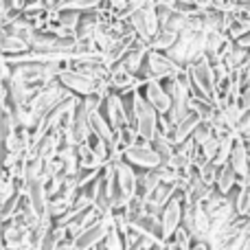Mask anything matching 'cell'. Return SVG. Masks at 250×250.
Wrapping results in <instances>:
<instances>
[{
    "mask_svg": "<svg viewBox=\"0 0 250 250\" xmlns=\"http://www.w3.org/2000/svg\"><path fill=\"white\" fill-rule=\"evenodd\" d=\"M182 226L193 235V239H211V215L207 213L202 202H195V204L185 202Z\"/></svg>",
    "mask_w": 250,
    "mask_h": 250,
    "instance_id": "obj_5",
    "label": "cell"
},
{
    "mask_svg": "<svg viewBox=\"0 0 250 250\" xmlns=\"http://www.w3.org/2000/svg\"><path fill=\"white\" fill-rule=\"evenodd\" d=\"M105 4H108L110 9H114V11H119V13H123V16H125L129 0H105Z\"/></svg>",
    "mask_w": 250,
    "mask_h": 250,
    "instance_id": "obj_29",
    "label": "cell"
},
{
    "mask_svg": "<svg viewBox=\"0 0 250 250\" xmlns=\"http://www.w3.org/2000/svg\"><path fill=\"white\" fill-rule=\"evenodd\" d=\"M141 90H143V95H145V99L156 108V112L169 114V110H171V105H173V99L167 92V88H165L163 79H149V82H145L141 86Z\"/></svg>",
    "mask_w": 250,
    "mask_h": 250,
    "instance_id": "obj_8",
    "label": "cell"
},
{
    "mask_svg": "<svg viewBox=\"0 0 250 250\" xmlns=\"http://www.w3.org/2000/svg\"><path fill=\"white\" fill-rule=\"evenodd\" d=\"M75 92H70L68 88L64 86V83L60 82V79H55V82L46 83L44 88H40L38 92H35V97L31 99L29 108L35 112V117H46L48 112H51L53 108H57V105L62 104V101L70 99Z\"/></svg>",
    "mask_w": 250,
    "mask_h": 250,
    "instance_id": "obj_3",
    "label": "cell"
},
{
    "mask_svg": "<svg viewBox=\"0 0 250 250\" xmlns=\"http://www.w3.org/2000/svg\"><path fill=\"white\" fill-rule=\"evenodd\" d=\"M246 138V145H248V149H250V136H244Z\"/></svg>",
    "mask_w": 250,
    "mask_h": 250,
    "instance_id": "obj_35",
    "label": "cell"
},
{
    "mask_svg": "<svg viewBox=\"0 0 250 250\" xmlns=\"http://www.w3.org/2000/svg\"><path fill=\"white\" fill-rule=\"evenodd\" d=\"M237 132L242 134V136H250V110L246 112V117H244V121L239 123V127H237Z\"/></svg>",
    "mask_w": 250,
    "mask_h": 250,
    "instance_id": "obj_31",
    "label": "cell"
},
{
    "mask_svg": "<svg viewBox=\"0 0 250 250\" xmlns=\"http://www.w3.org/2000/svg\"><path fill=\"white\" fill-rule=\"evenodd\" d=\"M105 0H64L60 9H77V11H90V9L104 7Z\"/></svg>",
    "mask_w": 250,
    "mask_h": 250,
    "instance_id": "obj_26",
    "label": "cell"
},
{
    "mask_svg": "<svg viewBox=\"0 0 250 250\" xmlns=\"http://www.w3.org/2000/svg\"><path fill=\"white\" fill-rule=\"evenodd\" d=\"M123 158L127 160L129 165H134L136 169H156L163 163V158H160V154L156 151L154 143L145 141V138H141L138 143L125 147Z\"/></svg>",
    "mask_w": 250,
    "mask_h": 250,
    "instance_id": "obj_6",
    "label": "cell"
},
{
    "mask_svg": "<svg viewBox=\"0 0 250 250\" xmlns=\"http://www.w3.org/2000/svg\"><path fill=\"white\" fill-rule=\"evenodd\" d=\"M176 191H178V187L173 185V182H160V185L156 187V189L145 198V200H147V207H149V211L160 213L165 207H167L169 200L176 195Z\"/></svg>",
    "mask_w": 250,
    "mask_h": 250,
    "instance_id": "obj_12",
    "label": "cell"
},
{
    "mask_svg": "<svg viewBox=\"0 0 250 250\" xmlns=\"http://www.w3.org/2000/svg\"><path fill=\"white\" fill-rule=\"evenodd\" d=\"M143 79L138 75L129 73L127 68H123L121 64H114L110 68V88L119 92H129V90H136V88L143 86Z\"/></svg>",
    "mask_w": 250,
    "mask_h": 250,
    "instance_id": "obj_10",
    "label": "cell"
},
{
    "mask_svg": "<svg viewBox=\"0 0 250 250\" xmlns=\"http://www.w3.org/2000/svg\"><path fill=\"white\" fill-rule=\"evenodd\" d=\"M77 154H79V165H82V167H104L105 165V160L92 149L90 141L77 145Z\"/></svg>",
    "mask_w": 250,
    "mask_h": 250,
    "instance_id": "obj_20",
    "label": "cell"
},
{
    "mask_svg": "<svg viewBox=\"0 0 250 250\" xmlns=\"http://www.w3.org/2000/svg\"><path fill=\"white\" fill-rule=\"evenodd\" d=\"M158 121L160 114L156 112V108L145 99L141 88L134 90V104H132V123L138 129L141 138L145 141H154L158 134Z\"/></svg>",
    "mask_w": 250,
    "mask_h": 250,
    "instance_id": "obj_2",
    "label": "cell"
},
{
    "mask_svg": "<svg viewBox=\"0 0 250 250\" xmlns=\"http://www.w3.org/2000/svg\"><path fill=\"white\" fill-rule=\"evenodd\" d=\"M0 51H2L4 57L22 55V53L31 51V44L26 42V40H22L20 35L9 33V31H2V38H0Z\"/></svg>",
    "mask_w": 250,
    "mask_h": 250,
    "instance_id": "obj_15",
    "label": "cell"
},
{
    "mask_svg": "<svg viewBox=\"0 0 250 250\" xmlns=\"http://www.w3.org/2000/svg\"><path fill=\"white\" fill-rule=\"evenodd\" d=\"M215 136V129H213V123H208V121H202L195 127V132H193V141L198 143V145H204L207 141H211V138Z\"/></svg>",
    "mask_w": 250,
    "mask_h": 250,
    "instance_id": "obj_27",
    "label": "cell"
},
{
    "mask_svg": "<svg viewBox=\"0 0 250 250\" xmlns=\"http://www.w3.org/2000/svg\"><path fill=\"white\" fill-rule=\"evenodd\" d=\"M182 70H185V66L173 62L165 51H156V48L149 46L145 68H143V73L138 77L143 82H149V79H169V77H178Z\"/></svg>",
    "mask_w": 250,
    "mask_h": 250,
    "instance_id": "obj_4",
    "label": "cell"
},
{
    "mask_svg": "<svg viewBox=\"0 0 250 250\" xmlns=\"http://www.w3.org/2000/svg\"><path fill=\"white\" fill-rule=\"evenodd\" d=\"M178 38H180V33H176V31L167 29V26H160V31L154 35V38H151L149 46L156 48V51H165V53H167L169 48H171L173 44L178 42Z\"/></svg>",
    "mask_w": 250,
    "mask_h": 250,
    "instance_id": "obj_19",
    "label": "cell"
},
{
    "mask_svg": "<svg viewBox=\"0 0 250 250\" xmlns=\"http://www.w3.org/2000/svg\"><path fill=\"white\" fill-rule=\"evenodd\" d=\"M57 20L62 22V26H66L68 31H73L77 35V26L82 20V11L77 9H57Z\"/></svg>",
    "mask_w": 250,
    "mask_h": 250,
    "instance_id": "obj_22",
    "label": "cell"
},
{
    "mask_svg": "<svg viewBox=\"0 0 250 250\" xmlns=\"http://www.w3.org/2000/svg\"><path fill=\"white\" fill-rule=\"evenodd\" d=\"M200 123H202V117H200L198 112H193V110H191V112L187 114V117L182 119L180 123H176V125H173V134H171V141L176 143V145H180V143L189 141V138L193 136L195 127H198Z\"/></svg>",
    "mask_w": 250,
    "mask_h": 250,
    "instance_id": "obj_13",
    "label": "cell"
},
{
    "mask_svg": "<svg viewBox=\"0 0 250 250\" xmlns=\"http://www.w3.org/2000/svg\"><path fill=\"white\" fill-rule=\"evenodd\" d=\"M198 173H200V178H202V180L207 182V185L215 187V182H217V173H220V165H215L213 160H204V163L198 167Z\"/></svg>",
    "mask_w": 250,
    "mask_h": 250,
    "instance_id": "obj_24",
    "label": "cell"
},
{
    "mask_svg": "<svg viewBox=\"0 0 250 250\" xmlns=\"http://www.w3.org/2000/svg\"><path fill=\"white\" fill-rule=\"evenodd\" d=\"M101 246L105 250H125V239H123V233L121 229H119L117 224L110 226L108 235H105V239L101 242Z\"/></svg>",
    "mask_w": 250,
    "mask_h": 250,
    "instance_id": "obj_23",
    "label": "cell"
},
{
    "mask_svg": "<svg viewBox=\"0 0 250 250\" xmlns=\"http://www.w3.org/2000/svg\"><path fill=\"white\" fill-rule=\"evenodd\" d=\"M191 250H211V244H208V239H193Z\"/></svg>",
    "mask_w": 250,
    "mask_h": 250,
    "instance_id": "obj_32",
    "label": "cell"
},
{
    "mask_svg": "<svg viewBox=\"0 0 250 250\" xmlns=\"http://www.w3.org/2000/svg\"><path fill=\"white\" fill-rule=\"evenodd\" d=\"M235 207H237L239 215L250 213V185H239L237 195H235Z\"/></svg>",
    "mask_w": 250,
    "mask_h": 250,
    "instance_id": "obj_25",
    "label": "cell"
},
{
    "mask_svg": "<svg viewBox=\"0 0 250 250\" xmlns=\"http://www.w3.org/2000/svg\"><path fill=\"white\" fill-rule=\"evenodd\" d=\"M244 250H250V239L246 242V246H244Z\"/></svg>",
    "mask_w": 250,
    "mask_h": 250,
    "instance_id": "obj_36",
    "label": "cell"
},
{
    "mask_svg": "<svg viewBox=\"0 0 250 250\" xmlns=\"http://www.w3.org/2000/svg\"><path fill=\"white\" fill-rule=\"evenodd\" d=\"M220 143H222V138L213 136L211 141H207L204 145H200V151H202L204 158H207V160H215L217 151H220Z\"/></svg>",
    "mask_w": 250,
    "mask_h": 250,
    "instance_id": "obj_28",
    "label": "cell"
},
{
    "mask_svg": "<svg viewBox=\"0 0 250 250\" xmlns=\"http://www.w3.org/2000/svg\"><path fill=\"white\" fill-rule=\"evenodd\" d=\"M35 229H24V226L16 224V222H4L2 229V250H22L31 246L33 242Z\"/></svg>",
    "mask_w": 250,
    "mask_h": 250,
    "instance_id": "obj_9",
    "label": "cell"
},
{
    "mask_svg": "<svg viewBox=\"0 0 250 250\" xmlns=\"http://www.w3.org/2000/svg\"><path fill=\"white\" fill-rule=\"evenodd\" d=\"M248 215H250V213H248Z\"/></svg>",
    "mask_w": 250,
    "mask_h": 250,
    "instance_id": "obj_38",
    "label": "cell"
},
{
    "mask_svg": "<svg viewBox=\"0 0 250 250\" xmlns=\"http://www.w3.org/2000/svg\"><path fill=\"white\" fill-rule=\"evenodd\" d=\"M55 250H75V242H73V239H64V242H62L60 244V246H57Z\"/></svg>",
    "mask_w": 250,
    "mask_h": 250,
    "instance_id": "obj_33",
    "label": "cell"
},
{
    "mask_svg": "<svg viewBox=\"0 0 250 250\" xmlns=\"http://www.w3.org/2000/svg\"><path fill=\"white\" fill-rule=\"evenodd\" d=\"M248 57H250V51L244 46H239L237 42H235V46L229 51V55L224 57V64L229 66L230 70H237V68H244V66L248 64Z\"/></svg>",
    "mask_w": 250,
    "mask_h": 250,
    "instance_id": "obj_21",
    "label": "cell"
},
{
    "mask_svg": "<svg viewBox=\"0 0 250 250\" xmlns=\"http://www.w3.org/2000/svg\"><path fill=\"white\" fill-rule=\"evenodd\" d=\"M237 44H239V46H244V48H248V51H250V31H248L246 35H242V38L237 40Z\"/></svg>",
    "mask_w": 250,
    "mask_h": 250,
    "instance_id": "obj_34",
    "label": "cell"
},
{
    "mask_svg": "<svg viewBox=\"0 0 250 250\" xmlns=\"http://www.w3.org/2000/svg\"><path fill=\"white\" fill-rule=\"evenodd\" d=\"M187 73H189V90L191 97H204V99H213L217 88L215 70H213L211 57L204 53L195 62L187 64Z\"/></svg>",
    "mask_w": 250,
    "mask_h": 250,
    "instance_id": "obj_1",
    "label": "cell"
},
{
    "mask_svg": "<svg viewBox=\"0 0 250 250\" xmlns=\"http://www.w3.org/2000/svg\"><path fill=\"white\" fill-rule=\"evenodd\" d=\"M90 125H92V134H97L99 138L108 141L110 145L117 141V129H114L112 123L108 121V117L104 114V110H97V112L90 114Z\"/></svg>",
    "mask_w": 250,
    "mask_h": 250,
    "instance_id": "obj_14",
    "label": "cell"
},
{
    "mask_svg": "<svg viewBox=\"0 0 250 250\" xmlns=\"http://www.w3.org/2000/svg\"><path fill=\"white\" fill-rule=\"evenodd\" d=\"M158 185H160V176L156 169H138V193L136 195L147 198Z\"/></svg>",
    "mask_w": 250,
    "mask_h": 250,
    "instance_id": "obj_18",
    "label": "cell"
},
{
    "mask_svg": "<svg viewBox=\"0 0 250 250\" xmlns=\"http://www.w3.org/2000/svg\"><path fill=\"white\" fill-rule=\"evenodd\" d=\"M182 217H185V193L182 191H176L171 200L167 202V207L160 211V224H163V239L173 237L178 229L182 226Z\"/></svg>",
    "mask_w": 250,
    "mask_h": 250,
    "instance_id": "obj_7",
    "label": "cell"
},
{
    "mask_svg": "<svg viewBox=\"0 0 250 250\" xmlns=\"http://www.w3.org/2000/svg\"><path fill=\"white\" fill-rule=\"evenodd\" d=\"M239 187V173L233 169V165L226 163L220 165V173H217V182H215V189L222 191L224 195H230L235 189Z\"/></svg>",
    "mask_w": 250,
    "mask_h": 250,
    "instance_id": "obj_16",
    "label": "cell"
},
{
    "mask_svg": "<svg viewBox=\"0 0 250 250\" xmlns=\"http://www.w3.org/2000/svg\"><path fill=\"white\" fill-rule=\"evenodd\" d=\"M114 169H117V182L121 187V191L127 198H134L138 193V169L134 165H129L125 158L114 163Z\"/></svg>",
    "mask_w": 250,
    "mask_h": 250,
    "instance_id": "obj_11",
    "label": "cell"
},
{
    "mask_svg": "<svg viewBox=\"0 0 250 250\" xmlns=\"http://www.w3.org/2000/svg\"><path fill=\"white\" fill-rule=\"evenodd\" d=\"M239 104L244 105V110H250V83L244 86L242 95H239Z\"/></svg>",
    "mask_w": 250,
    "mask_h": 250,
    "instance_id": "obj_30",
    "label": "cell"
},
{
    "mask_svg": "<svg viewBox=\"0 0 250 250\" xmlns=\"http://www.w3.org/2000/svg\"><path fill=\"white\" fill-rule=\"evenodd\" d=\"M246 112L248 110H244V105L239 104V101H229L224 108H220V114H222V119H224V123L229 125V127H233L235 132H237L239 123L244 121Z\"/></svg>",
    "mask_w": 250,
    "mask_h": 250,
    "instance_id": "obj_17",
    "label": "cell"
},
{
    "mask_svg": "<svg viewBox=\"0 0 250 250\" xmlns=\"http://www.w3.org/2000/svg\"><path fill=\"white\" fill-rule=\"evenodd\" d=\"M230 2H235V0H229V4H230Z\"/></svg>",
    "mask_w": 250,
    "mask_h": 250,
    "instance_id": "obj_37",
    "label": "cell"
}]
</instances>
